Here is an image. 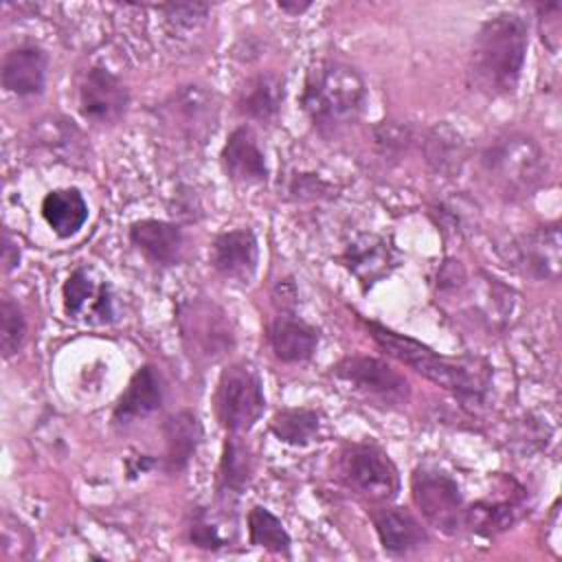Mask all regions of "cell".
I'll return each mask as SVG.
<instances>
[{"label": "cell", "mask_w": 562, "mask_h": 562, "mask_svg": "<svg viewBox=\"0 0 562 562\" xmlns=\"http://www.w3.org/2000/svg\"><path fill=\"white\" fill-rule=\"evenodd\" d=\"M527 57V24L518 13H496L474 37L468 77L485 97H505L516 90Z\"/></svg>", "instance_id": "cell-1"}, {"label": "cell", "mask_w": 562, "mask_h": 562, "mask_svg": "<svg viewBox=\"0 0 562 562\" xmlns=\"http://www.w3.org/2000/svg\"><path fill=\"white\" fill-rule=\"evenodd\" d=\"M364 101L367 88L362 77L342 61L321 59L305 75L301 105L323 136L338 134L356 123Z\"/></svg>", "instance_id": "cell-2"}, {"label": "cell", "mask_w": 562, "mask_h": 562, "mask_svg": "<svg viewBox=\"0 0 562 562\" xmlns=\"http://www.w3.org/2000/svg\"><path fill=\"white\" fill-rule=\"evenodd\" d=\"M367 329L373 336V340L389 356L408 364L411 369H415L430 382L443 386L446 391H452L461 400H470V402L481 400L485 384L476 371H470V367H465L457 360L443 358V356L435 353L430 347H426L408 336H402L397 331H391L378 323H367Z\"/></svg>", "instance_id": "cell-3"}, {"label": "cell", "mask_w": 562, "mask_h": 562, "mask_svg": "<svg viewBox=\"0 0 562 562\" xmlns=\"http://www.w3.org/2000/svg\"><path fill=\"white\" fill-rule=\"evenodd\" d=\"M481 162L492 184L509 198L529 193L542 176L540 147L529 136L520 134H512L492 143L483 151Z\"/></svg>", "instance_id": "cell-4"}, {"label": "cell", "mask_w": 562, "mask_h": 562, "mask_svg": "<svg viewBox=\"0 0 562 562\" xmlns=\"http://www.w3.org/2000/svg\"><path fill=\"white\" fill-rule=\"evenodd\" d=\"M176 318L184 351L198 364L217 362L235 345L231 321L213 301L189 299L178 305Z\"/></svg>", "instance_id": "cell-5"}, {"label": "cell", "mask_w": 562, "mask_h": 562, "mask_svg": "<svg viewBox=\"0 0 562 562\" xmlns=\"http://www.w3.org/2000/svg\"><path fill=\"white\" fill-rule=\"evenodd\" d=\"M215 415L226 432H248L266 408L259 373L246 362L222 369L215 389Z\"/></svg>", "instance_id": "cell-6"}, {"label": "cell", "mask_w": 562, "mask_h": 562, "mask_svg": "<svg viewBox=\"0 0 562 562\" xmlns=\"http://www.w3.org/2000/svg\"><path fill=\"white\" fill-rule=\"evenodd\" d=\"M340 476L369 503H391L400 492V474L389 454L373 443H349L340 452Z\"/></svg>", "instance_id": "cell-7"}, {"label": "cell", "mask_w": 562, "mask_h": 562, "mask_svg": "<svg viewBox=\"0 0 562 562\" xmlns=\"http://www.w3.org/2000/svg\"><path fill=\"white\" fill-rule=\"evenodd\" d=\"M413 501L422 516L441 533L454 536L463 527V498L454 479L432 468H417L411 479Z\"/></svg>", "instance_id": "cell-8"}, {"label": "cell", "mask_w": 562, "mask_h": 562, "mask_svg": "<svg viewBox=\"0 0 562 562\" xmlns=\"http://www.w3.org/2000/svg\"><path fill=\"white\" fill-rule=\"evenodd\" d=\"M334 375L356 395L382 406H400L411 393L406 378L378 358H345L334 367Z\"/></svg>", "instance_id": "cell-9"}, {"label": "cell", "mask_w": 562, "mask_h": 562, "mask_svg": "<svg viewBox=\"0 0 562 562\" xmlns=\"http://www.w3.org/2000/svg\"><path fill=\"white\" fill-rule=\"evenodd\" d=\"M64 310L72 321L108 325L116 318L112 285L90 268L79 266L64 283Z\"/></svg>", "instance_id": "cell-10"}, {"label": "cell", "mask_w": 562, "mask_h": 562, "mask_svg": "<svg viewBox=\"0 0 562 562\" xmlns=\"http://www.w3.org/2000/svg\"><path fill=\"white\" fill-rule=\"evenodd\" d=\"M130 94L125 83L108 68L92 66L79 83V112L97 125H114L127 110Z\"/></svg>", "instance_id": "cell-11"}, {"label": "cell", "mask_w": 562, "mask_h": 562, "mask_svg": "<svg viewBox=\"0 0 562 562\" xmlns=\"http://www.w3.org/2000/svg\"><path fill=\"white\" fill-rule=\"evenodd\" d=\"M509 261L529 277L555 281L562 263L558 224L540 226L514 239L509 246Z\"/></svg>", "instance_id": "cell-12"}, {"label": "cell", "mask_w": 562, "mask_h": 562, "mask_svg": "<svg viewBox=\"0 0 562 562\" xmlns=\"http://www.w3.org/2000/svg\"><path fill=\"white\" fill-rule=\"evenodd\" d=\"M259 246L250 228L220 233L211 246V263L228 281L248 283L257 270Z\"/></svg>", "instance_id": "cell-13"}, {"label": "cell", "mask_w": 562, "mask_h": 562, "mask_svg": "<svg viewBox=\"0 0 562 562\" xmlns=\"http://www.w3.org/2000/svg\"><path fill=\"white\" fill-rule=\"evenodd\" d=\"M165 400V380L154 364H143L132 380L127 382L125 391L119 395L112 419L116 424H132L158 411Z\"/></svg>", "instance_id": "cell-14"}, {"label": "cell", "mask_w": 562, "mask_h": 562, "mask_svg": "<svg viewBox=\"0 0 562 562\" xmlns=\"http://www.w3.org/2000/svg\"><path fill=\"white\" fill-rule=\"evenodd\" d=\"M220 158L226 176L233 182L259 184V182H266L268 178V165L259 147L257 134L246 125L231 132V136L222 147Z\"/></svg>", "instance_id": "cell-15"}, {"label": "cell", "mask_w": 562, "mask_h": 562, "mask_svg": "<svg viewBox=\"0 0 562 562\" xmlns=\"http://www.w3.org/2000/svg\"><path fill=\"white\" fill-rule=\"evenodd\" d=\"M46 53L37 44H20L2 59V86L18 97H35L46 83Z\"/></svg>", "instance_id": "cell-16"}, {"label": "cell", "mask_w": 562, "mask_h": 562, "mask_svg": "<svg viewBox=\"0 0 562 562\" xmlns=\"http://www.w3.org/2000/svg\"><path fill=\"white\" fill-rule=\"evenodd\" d=\"M340 259L364 288H371L397 266L395 248L378 235H362L353 239Z\"/></svg>", "instance_id": "cell-17"}, {"label": "cell", "mask_w": 562, "mask_h": 562, "mask_svg": "<svg viewBox=\"0 0 562 562\" xmlns=\"http://www.w3.org/2000/svg\"><path fill=\"white\" fill-rule=\"evenodd\" d=\"M130 241L149 261L158 266H173L182 259L184 235L178 224L165 220H138L130 226Z\"/></svg>", "instance_id": "cell-18"}, {"label": "cell", "mask_w": 562, "mask_h": 562, "mask_svg": "<svg viewBox=\"0 0 562 562\" xmlns=\"http://www.w3.org/2000/svg\"><path fill=\"white\" fill-rule=\"evenodd\" d=\"M371 520L382 549L391 555H406L426 542V531L419 520L402 507L382 505L371 512Z\"/></svg>", "instance_id": "cell-19"}, {"label": "cell", "mask_w": 562, "mask_h": 562, "mask_svg": "<svg viewBox=\"0 0 562 562\" xmlns=\"http://www.w3.org/2000/svg\"><path fill=\"white\" fill-rule=\"evenodd\" d=\"M268 340L279 360L303 362L316 351L318 331L292 314H279L268 327Z\"/></svg>", "instance_id": "cell-20"}, {"label": "cell", "mask_w": 562, "mask_h": 562, "mask_svg": "<svg viewBox=\"0 0 562 562\" xmlns=\"http://www.w3.org/2000/svg\"><path fill=\"white\" fill-rule=\"evenodd\" d=\"M283 97V77L274 72H259L241 86L237 94V110L248 119L266 123L279 114Z\"/></svg>", "instance_id": "cell-21"}, {"label": "cell", "mask_w": 562, "mask_h": 562, "mask_svg": "<svg viewBox=\"0 0 562 562\" xmlns=\"http://www.w3.org/2000/svg\"><path fill=\"white\" fill-rule=\"evenodd\" d=\"M42 215L59 237H72L88 220V204L79 189H55L42 200Z\"/></svg>", "instance_id": "cell-22"}, {"label": "cell", "mask_w": 562, "mask_h": 562, "mask_svg": "<svg viewBox=\"0 0 562 562\" xmlns=\"http://www.w3.org/2000/svg\"><path fill=\"white\" fill-rule=\"evenodd\" d=\"M162 435H165V443H167V470H171V472L184 470L202 439V426H200L195 413L180 411V413L167 417V422L162 426Z\"/></svg>", "instance_id": "cell-23"}, {"label": "cell", "mask_w": 562, "mask_h": 562, "mask_svg": "<svg viewBox=\"0 0 562 562\" xmlns=\"http://www.w3.org/2000/svg\"><path fill=\"white\" fill-rule=\"evenodd\" d=\"M252 470H255V461H252L250 448L241 441L237 432H228L224 441L220 472H217V492L222 496L239 494L248 485Z\"/></svg>", "instance_id": "cell-24"}, {"label": "cell", "mask_w": 562, "mask_h": 562, "mask_svg": "<svg viewBox=\"0 0 562 562\" xmlns=\"http://www.w3.org/2000/svg\"><path fill=\"white\" fill-rule=\"evenodd\" d=\"M518 516H520L518 507L509 501H503V503L479 501L463 512V525L479 536L492 538L509 529L518 520Z\"/></svg>", "instance_id": "cell-25"}, {"label": "cell", "mask_w": 562, "mask_h": 562, "mask_svg": "<svg viewBox=\"0 0 562 562\" xmlns=\"http://www.w3.org/2000/svg\"><path fill=\"white\" fill-rule=\"evenodd\" d=\"M248 540L255 547H261L277 555H290V533L283 522L266 507L255 505L248 512Z\"/></svg>", "instance_id": "cell-26"}, {"label": "cell", "mask_w": 562, "mask_h": 562, "mask_svg": "<svg viewBox=\"0 0 562 562\" xmlns=\"http://www.w3.org/2000/svg\"><path fill=\"white\" fill-rule=\"evenodd\" d=\"M321 417L316 411L310 408H285L279 411L272 422L270 430L285 443L292 446H305L318 435Z\"/></svg>", "instance_id": "cell-27"}, {"label": "cell", "mask_w": 562, "mask_h": 562, "mask_svg": "<svg viewBox=\"0 0 562 562\" xmlns=\"http://www.w3.org/2000/svg\"><path fill=\"white\" fill-rule=\"evenodd\" d=\"M26 338V321L22 310L11 296H2L0 301V351L2 358L9 360L18 353Z\"/></svg>", "instance_id": "cell-28"}, {"label": "cell", "mask_w": 562, "mask_h": 562, "mask_svg": "<svg viewBox=\"0 0 562 562\" xmlns=\"http://www.w3.org/2000/svg\"><path fill=\"white\" fill-rule=\"evenodd\" d=\"M189 540L200 549H222L228 540L220 533V527L211 522L204 512H198L189 525Z\"/></svg>", "instance_id": "cell-29"}, {"label": "cell", "mask_w": 562, "mask_h": 562, "mask_svg": "<svg viewBox=\"0 0 562 562\" xmlns=\"http://www.w3.org/2000/svg\"><path fill=\"white\" fill-rule=\"evenodd\" d=\"M560 11L562 7L558 2L551 4H538V15H540V33L542 42L555 53L560 44Z\"/></svg>", "instance_id": "cell-30"}, {"label": "cell", "mask_w": 562, "mask_h": 562, "mask_svg": "<svg viewBox=\"0 0 562 562\" xmlns=\"http://www.w3.org/2000/svg\"><path fill=\"white\" fill-rule=\"evenodd\" d=\"M20 263V248L9 233L2 235V270L11 272Z\"/></svg>", "instance_id": "cell-31"}, {"label": "cell", "mask_w": 562, "mask_h": 562, "mask_svg": "<svg viewBox=\"0 0 562 562\" xmlns=\"http://www.w3.org/2000/svg\"><path fill=\"white\" fill-rule=\"evenodd\" d=\"M277 7H279L281 11H285V13L299 15V13L307 11V9L312 7V2H288V0H283V2H277Z\"/></svg>", "instance_id": "cell-32"}]
</instances>
